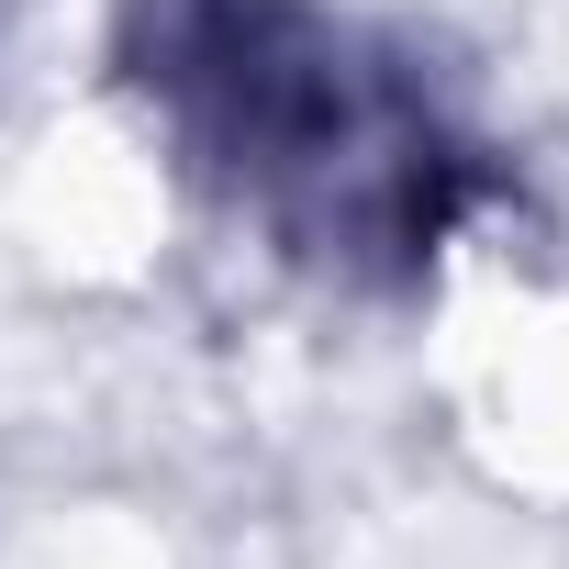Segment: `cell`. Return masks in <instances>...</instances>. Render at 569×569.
<instances>
[{"mask_svg":"<svg viewBox=\"0 0 569 569\" xmlns=\"http://www.w3.org/2000/svg\"><path fill=\"white\" fill-rule=\"evenodd\" d=\"M112 79L179 179L336 291H413L502 190L436 79L336 0H123Z\"/></svg>","mask_w":569,"mask_h":569,"instance_id":"1","label":"cell"}]
</instances>
